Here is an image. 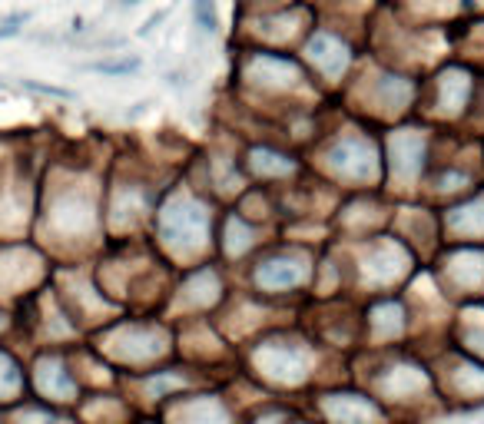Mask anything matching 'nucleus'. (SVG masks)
Here are the masks:
<instances>
[{
	"instance_id": "1",
	"label": "nucleus",
	"mask_w": 484,
	"mask_h": 424,
	"mask_svg": "<svg viewBox=\"0 0 484 424\" xmlns=\"http://www.w3.org/2000/svg\"><path fill=\"white\" fill-rule=\"evenodd\" d=\"M309 53L316 57L329 73H342V67L348 63V53H345V46L342 44H335L332 37H316L312 40V46H309Z\"/></svg>"
},
{
	"instance_id": "2",
	"label": "nucleus",
	"mask_w": 484,
	"mask_h": 424,
	"mask_svg": "<svg viewBox=\"0 0 484 424\" xmlns=\"http://www.w3.org/2000/svg\"><path fill=\"white\" fill-rule=\"evenodd\" d=\"M196 226L202 229V212L199 209H186L182 202H176V206L166 212V236H173V239H180L182 232L193 236Z\"/></svg>"
},
{
	"instance_id": "3",
	"label": "nucleus",
	"mask_w": 484,
	"mask_h": 424,
	"mask_svg": "<svg viewBox=\"0 0 484 424\" xmlns=\"http://www.w3.org/2000/svg\"><path fill=\"white\" fill-rule=\"evenodd\" d=\"M259 279L266 282V285H292V282H299L302 279V269L295 265V262H269Z\"/></svg>"
},
{
	"instance_id": "4",
	"label": "nucleus",
	"mask_w": 484,
	"mask_h": 424,
	"mask_svg": "<svg viewBox=\"0 0 484 424\" xmlns=\"http://www.w3.org/2000/svg\"><path fill=\"white\" fill-rule=\"evenodd\" d=\"M20 391V375H17V364L0 355V401H14V394Z\"/></svg>"
},
{
	"instance_id": "5",
	"label": "nucleus",
	"mask_w": 484,
	"mask_h": 424,
	"mask_svg": "<svg viewBox=\"0 0 484 424\" xmlns=\"http://www.w3.org/2000/svg\"><path fill=\"white\" fill-rule=\"evenodd\" d=\"M193 17H196V24L202 27L206 33H212L219 27V17H216V7H212V0H193Z\"/></svg>"
},
{
	"instance_id": "6",
	"label": "nucleus",
	"mask_w": 484,
	"mask_h": 424,
	"mask_svg": "<svg viewBox=\"0 0 484 424\" xmlns=\"http://www.w3.org/2000/svg\"><path fill=\"white\" fill-rule=\"evenodd\" d=\"M40 385H44V391H60V388H70V378L63 375V368H57V364H44L40 368Z\"/></svg>"
},
{
	"instance_id": "7",
	"label": "nucleus",
	"mask_w": 484,
	"mask_h": 424,
	"mask_svg": "<svg viewBox=\"0 0 484 424\" xmlns=\"http://www.w3.org/2000/svg\"><path fill=\"white\" fill-rule=\"evenodd\" d=\"M87 70H93V73H110V76H120V73H133V70H139V60H110V63H90Z\"/></svg>"
},
{
	"instance_id": "8",
	"label": "nucleus",
	"mask_w": 484,
	"mask_h": 424,
	"mask_svg": "<svg viewBox=\"0 0 484 424\" xmlns=\"http://www.w3.org/2000/svg\"><path fill=\"white\" fill-rule=\"evenodd\" d=\"M24 90L46 93V96H60V100H70V96H74L70 90H60V87H46V83H33V80H24Z\"/></svg>"
},
{
	"instance_id": "9",
	"label": "nucleus",
	"mask_w": 484,
	"mask_h": 424,
	"mask_svg": "<svg viewBox=\"0 0 484 424\" xmlns=\"http://www.w3.org/2000/svg\"><path fill=\"white\" fill-rule=\"evenodd\" d=\"M24 20H27V14L10 17V20H7V24L0 27V40H3V37H17V33H20V27H17V24H24Z\"/></svg>"
},
{
	"instance_id": "10",
	"label": "nucleus",
	"mask_w": 484,
	"mask_h": 424,
	"mask_svg": "<svg viewBox=\"0 0 484 424\" xmlns=\"http://www.w3.org/2000/svg\"><path fill=\"white\" fill-rule=\"evenodd\" d=\"M123 7H133V3H137V0H120Z\"/></svg>"
}]
</instances>
